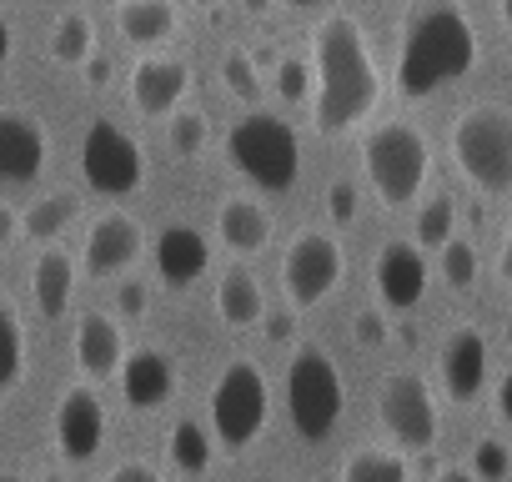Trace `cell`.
<instances>
[{"label":"cell","mask_w":512,"mask_h":482,"mask_svg":"<svg viewBox=\"0 0 512 482\" xmlns=\"http://www.w3.org/2000/svg\"><path fill=\"white\" fill-rule=\"evenodd\" d=\"M382 96L372 46L352 16H327L317 26V126L327 136L352 131L372 116Z\"/></svg>","instance_id":"obj_1"},{"label":"cell","mask_w":512,"mask_h":482,"mask_svg":"<svg viewBox=\"0 0 512 482\" xmlns=\"http://www.w3.org/2000/svg\"><path fill=\"white\" fill-rule=\"evenodd\" d=\"M472 61H477V31H472V21L452 6V0H432V6H422L412 16V26H407L402 61H397V91L407 101H422L437 86L467 76Z\"/></svg>","instance_id":"obj_2"},{"label":"cell","mask_w":512,"mask_h":482,"mask_svg":"<svg viewBox=\"0 0 512 482\" xmlns=\"http://www.w3.org/2000/svg\"><path fill=\"white\" fill-rule=\"evenodd\" d=\"M226 161L272 196L292 191L297 186V171H302V146H297V131L267 111H251L231 126L226 136Z\"/></svg>","instance_id":"obj_3"},{"label":"cell","mask_w":512,"mask_h":482,"mask_svg":"<svg viewBox=\"0 0 512 482\" xmlns=\"http://www.w3.org/2000/svg\"><path fill=\"white\" fill-rule=\"evenodd\" d=\"M347 392H342V372L322 347H297L287 362V417L297 427L302 442H327L332 427L342 422Z\"/></svg>","instance_id":"obj_4"},{"label":"cell","mask_w":512,"mask_h":482,"mask_svg":"<svg viewBox=\"0 0 512 482\" xmlns=\"http://www.w3.org/2000/svg\"><path fill=\"white\" fill-rule=\"evenodd\" d=\"M452 156L472 186L507 191L512 186V116L502 106H472L452 131Z\"/></svg>","instance_id":"obj_5"},{"label":"cell","mask_w":512,"mask_h":482,"mask_svg":"<svg viewBox=\"0 0 512 482\" xmlns=\"http://www.w3.org/2000/svg\"><path fill=\"white\" fill-rule=\"evenodd\" d=\"M362 161H367V176L377 186V196L387 206H402V201H417L422 181H427V141L422 131L392 121V126H377L362 146Z\"/></svg>","instance_id":"obj_6"},{"label":"cell","mask_w":512,"mask_h":482,"mask_svg":"<svg viewBox=\"0 0 512 482\" xmlns=\"http://www.w3.org/2000/svg\"><path fill=\"white\" fill-rule=\"evenodd\" d=\"M211 427H216L226 452H241L246 442H256V432L267 427V382H262V372H256L251 362H231L216 377Z\"/></svg>","instance_id":"obj_7"},{"label":"cell","mask_w":512,"mask_h":482,"mask_svg":"<svg viewBox=\"0 0 512 482\" xmlns=\"http://www.w3.org/2000/svg\"><path fill=\"white\" fill-rule=\"evenodd\" d=\"M81 176L101 196H131L141 186V176H146L141 146L116 121H91V131L81 141Z\"/></svg>","instance_id":"obj_8"},{"label":"cell","mask_w":512,"mask_h":482,"mask_svg":"<svg viewBox=\"0 0 512 482\" xmlns=\"http://www.w3.org/2000/svg\"><path fill=\"white\" fill-rule=\"evenodd\" d=\"M377 417L402 447H432L437 442V402H432V387L417 372H392L382 382Z\"/></svg>","instance_id":"obj_9"},{"label":"cell","mask_w":512,"mask_h":482,"mask_svg":"<svg viewBox=\"0 0 512 482\" xmlns=\"http://www.w3.org/2000/svg\"><path fill=\"white\" fill-rule=\"evenodd\" d=\"M282 282H287L292 307H317V302H327L332 287L342 282V247H337L327 231H302L292 247H287Z\"/></svg>","instance_id":"obj_10"},{"label":"cell","mask_w":512,"mask_h":482,"mask_svg":"<svg viewBox=\"0 0 512 482\" xmlns=\"http://www.w3.org/2000/svg\"><path fill=\"white\" fill-rule=\"evenodd\" d=\"M106 437V407L91 387H71L56 407V447L66 462H91Z\"/></svg>","instance_id":"obj_11"},{"label":"cell","mask_w":512,"mask_h":482,"mask_svg":"<svg viewBox=\"0 0 512 482\" xmlns=\"http://www.w3.org/2000/svg\"><path fill=\"white\" fill-rule=\"evenodd\" d=\"M372 282H377L382 307H392V312L417 307L422 292H427V252L412 247V241H387V247L377 252V272H372Z\"/></svg>","instance_id":"obj_12"},{"label":"cell","mask_w":512,"mask_h":482,"mask_svg":"<svg viewBox=\"0 0 512 482\" xmlns=\"http://www.w3.org/2000/svg\"><path fill=\"white\" fill-rule=\"evenodd\" d=\"M46 166V131L26 111H0V186L36 181Z\"/></svg>","instance_id":"obj_13"},{"label":"cell","mask_w":512,"mask_h":482,"mask_svg":"<svg viewBox=\"0 0 512 482\" xmlns=\"http://www.w3.org/2000/svg\"><path fill=\"white\" fill-rule=\"evenodd\" d=\"M136 257H141V226L126 211H106L86 236V272L91 277H116Z\"/></svg>","instance_id":"obj_14"},{"label":"cell","mask_w":512,"mask_h":482,"mask_svg":"<svg viewBox=\"0 0 512 482\" xmlns=\"http://www.w3.org/2000/svg\"><path fill=\"white\" fill-rule=\"evenodd\" d=\"M211 267V247H206V236L196 231V226H166L161 236H156V277L166 282V287H191L201 272Z\"/></svg>","instance_id":"obj_15"},{"label":"cell","mask_w":512,"mask_h":482,"mask_svg":"<svg viewBox=\"0 0 512 482\" xmlns=\"http://www.w3.org/2000/svg\"><path fill=\"white\" fill-rule=\"evenodd\" d=\"M121 392H126V402H131L136 412L166 407L171 392H176V367H171V357L156 352V347L131 352V357L121 362Z\"/></svg>","instance_id":"obj_16"},{"label":"cell","mask_w":512,"mask_h":482,"mask_svg":"<svg viewBox=\"0 0 512 482\" xmlns=\"http://www.w3.org/2000/svg\"><path fill=\"white\" fill-rule=\"evenodd\" d=\"M442 382H447V397L452 402H472L487 382V342L477 327H462L447 337L442 347Z\"/></svg>","instance_id":"obj_17"},{"label":"cell","mask_w":512,"mask_h":482,"mask_svg":"<svg viewBox=\"0 0 512 482\" xmlns=\"http://www.w3.org/2000/svg\"><path fill=\"white\" fill-rule=\"evenodd\" d=\"M186 86H191V71H186L181 61H156V56H151V61H141L136 76H131V101H136L141 116H171V111L181 106Z\"/></svg>","instance_id":"obj_18"},{"label":"cell","mask_w":512,"mask_h":482,"mask_svg":"<svg viewBox=\"0 0 512 482\" xmlns=\"http://www.w3.org/2000/svg\"><path fill=\"white\" fill-rule=\"evenodd\" d=\"M76 362H81L91 377H111V372H121V362H126V342H121V327H116L106 312L81 317V327H76Z\"/></svg>","instance_id":"obj_19"},{"label":"cell","mask_w":512,"mask_h":482,"mask_svg":"<svg viewBox=\"0 0 512 482\" xmlns=\"http://www.w3.org/2000/svg\"><path fill=\"white\" fill-rule=\"evenodd\" d=\"M216 231H221V241L231 252H241V257H251V252H262L267 247V236H272V216L256 206V201H241V196H231L226 206H221V216H216Z\"/></svg>","instance_id":"obj_20"},{"label":"cell","mask_w":512,"mask_h":482,"mask_svg":"<svg viewBox=\"0 0 512 482\" xmlns=\"http://www.w3.org/2000/svg\"><path fill=\"white\" fill-rule=\"evenodd\" d=\"M116 26H121L126 41L156 46V41H166L176 31V6H171V0H121Z\"/></svg>","instance_id":"obj_21"},{"label":"cell","mask_w":512,"mask_h":482,"mask_svg":"<svg viewBox=\"0 0 512 482\" xmlns=\"http://www.w3.org/2000/svg\"><path fill=\"white\" fill-rule=\"evenodd\" d=\"M216 312H221L226 327H251V322L267 317V297H262L251 272H226L216 282Z\"/></svg>","instance_id":"obj_22"},{"label":"cell","mask_w":512,"mask_h":482,"mask_svg":"<svg viewBox=\"0 0 512 482\" xmlns=\"http://www.w3.org/2000/svg\"><path fill=\"white\" fill-rule=\"evenodd\" d=\"M36 307L46 312V317H61L66 307H71V287H76V267H71V257L66 252H46L41 262H36Z\"/></svg>","instance_id":"obj_23"},{"label":"cell","mask_w":512,"mask_h":482,"mask_svg":"<svg viewBox=\"0 0 512 482\" xmlns=\"http://www.w3.org/2000/svg\"><path fill=\"white\" fill-rule=\"evenodd\" d=\"M76 196L71 191H56V196H46V201H36L26 216H21V231L31 236V241H56L66 226H71V216H76Z\"/></svg>","instance_id":"obj_24"},{"label":"cell","mask_w":512,"mask_h":482,"mask_svg":"<svg viewBox=\"0 0 512 482\" xmlns=\"http://www.w3.org/2000/svg\"><path fill=\"white\" fill-rule=\"evenodd\" d=\"M342 482H407V462L382 447H362L342 462Z\"/></svg>","instance_id":"obj_25"},{"label":"cell","mask_w":512,"mask_h":482,"mask_svg":"<svg viewBox=\"0 0 512 482\" xmlns=\"http://www.w3.org/2000/svg\"><path fill=\"white\" fill-rule=\"evenodd\" d=\"M26 372V337L11 302H0V392H11Z\"/></svg>","instance_id":"obj_26"},{"label":"cell","mask_w":512,"mask_h":482,"mask_svg":"<svg viewBox=\"0 0 512 482\" xmlns=\"http://www.w3.org/2000/svg\"><path fill=\"white\" fill-rule=\"evenodd\" d=\"M91 21L86 16H61V26H56V36H51V56L61 61V66H86L91 61Z\"/></svg>","instance_id":"obj_27"},{"label":"cell","mask_w":512,"mask_h":482,"mask_svg":"<svg viewBox=\"0 0 512 482\" xmlns=\"http://www.w3.org/2000/svg\"><path fill=\"white\" fill-rule=\"evenodd\" d=\"M171 457H176L181 472H206V467H211V442H206L201 422L186 417V422L171 427Z\"/></svg>","instance_id":"obj_28"},{"label":"cell","mask_w":512,"mask_h":482,"mask_svg":"<svg viewBox=\"0 0 512 482\" xmlns=\"http://www.w3.org/2000/svg\"><path fill=\"white\" fill-rule=\"evenodd\" d=\"M452 226H457V206L447 201V196H432L422 211H417V247L422 252H442V241L452 236Z\"/></svg>","instance_id":"obj_29"},{"label":"cell","mask_w":512,"mask_h":482,"mask_svg":"<svg viewBox=\"0 0 512 482\" xmlns=\"http://www.w3.org/2000/svg\"><path fill=\"white\" fill-rule=\"evenodd\" d=\"M442 282L452 292H467L477 282V247L472 241H457V236L442 241Z\"/></svg>","instance_id":"obj_30"},{"label":"cell","mask_w":512,"mask_h":482,"mask_svg":"<svg viewBox=\"0 0 512 482\" xmlns=\"http://www.w3.org/2000/svg\"><path fill=\"white\" fill-rule=\"evenodd\" d=\"M206 146V116L201 111H171V151L196 156Z\"/></svg>","instance_id":"obj_31"},{"label":"cell","mask_w":512,"mask_h":482,"mask_svg":"<svg viewBox=\"0 0 512 482\" xmlns=\"http://www.w3.org/2000/svg\"><path fill=\"white\" fill-rule=\"evenodd\" d=\"M277 91H282V101H307L312 96V66L302 56H287L277 66Z\"/></svg>","instance_id":"obj_32"},{"label":"cell","mask_w":512,"mask_h":482,"mask_svg":"<svg viewBox=\"0 0 512 482\" xmlns=\"http://www.w3.org/2000/svg\"><path fill=\"white\" fill-rule=\"evenodd\" d=\"M221 76H226V86H231L241 101H256V96H262V81H256V66H251L241 51H231V56L221 61Z\"/></svg>","instance_id":"obj_33"},{"label":"cell","mask_w":512,"mask_h":482,"mask_svg":"<svg viewBox=\"0 0 512 482\" xmlns=\"http://www.w3.org/2000/svg\"><path fill=\"white\" fill-rule=\"evenodd\" d=\"M327 211H332L337 226H347V221L357 216V191H352V181H332V191H327Z\"/></svg>","instance_id":"obj_34"},{"label":"cell","mask_w":512,"mask_h":482,"mask_svg":"<svg viewBox=\"0 0 512 482\" xmlns=\"http://www.w3.org/2000/svg\"><path fill=\"white\" fill-rule=\"evenodd\" d=\"M116 307H121V317H141V312H146V287H141V282H121Z\"/></svg>","instance_id":"obj_35"},{"label":"cell","mask_w":512,"mask_h":482,"mask_svg":"<svg viewBox=\"0 0 512 482\" xmlns=\"http://www.w3.org/2000/svg\"><path fill=\"white\" fill-rule=\"evenodd\" d=\"M106 482H161V477H156L146 462H121V467H116Z\"/></svg>","instance_id":"obj_36"},{"label":"cell","mask_w":512,"mask_h":482,"mask_svg":"<svg viewBox=\"0 0 512 482\" xmlns=\"http://www.w3.org/2000/svg\"><path fill=\"white\" fill-rule=\"evenodd\" d=\"M497 417L502 422H512V372L502 377V387H497Z\"/></svg>","instance_id":"obj_37"},{"label":"cell","mask_w":512,"mask_h":482,"mask_svg":"<svg viewBox=\"0 0 512 482\" xmlns=\"http://www.w3.org/2000/svg\"><path fill=\"white\" fill-rule=\"evenodd\" d=\"M16 231H21V216H16L11 206H0V247H6V241H11Z\"/></svg>","instance_id":"obj_38"},{"label":"cell","mask_w":512,"mask_h":482,"mask_svg":"<svg viewBox=\"0 0 512 482\" xmlns=\"http://www.w3.org/2000/svg\"><path fill=\"white\" fill-rule=\"evenodd\" d=\"M437 482H482V477H477V472H462V467H447Z\"/></svg>","instance_id":"obj_39"},{"label":"cell","mask_w":512,"mask_h":482,"mask_svg":"<svg viewBox=\"0 0 512 482\" xmlns=\"http://www.w3.org/2000/svg\"><path fill=\"white\" fill-rule=\"evenodd\" d=\"M6 61H11V26L0 21V66H6Z\"/></svg>","instance_id":"obj_40"},{"label":"cell","mask_w":512,"mask_h":482,"mask_svg":"<svg viewBox=\"0 0 512 482\" xmlns=\"http://www.w3.org/2000/svg\"><path fill=\"white\" fill-rule=\"evenodd\" d=\"M502 277H507V287H512V231H507V247H502Z\"/></svg>","instance_id":"obj_41"},{"label":"cell","mask_w":512,"mask_h":482,"mask_svg":"<svg viewBox=\"0 0 512 482\" xmlns=\"http://www.w3.org/2000/svg\"><path fill=\"white\" fill-rule=\"evenodd\" d=\"M106 71H111L106 61H91V86H106Z\"/></svg>","instance_id":"obj_42"},{"label":"cell","mask_w":512,"mask_h":482,"mask_svg":"<svg viewBox=\"0 0 512 482\" xmlns=\"http://www.w3.org/2000/svg\"><path fill=\"white\" fill-rule=\"evenodd\" d=\"M497 11H502V21L512 26V0H497Z\"/></svg>","instance_id":"obj_43"},{"label":"cell","mask_w":512,"mask_h":482,"mask_svg":"<svg viewBox=\"0 0 512 482\" xmlns=\"http://www.w3.org/2000/svg\"><path fill=\"white\" fill-rule=\"evenodd\" d=\"M246 11H251V16H262V11H267V0H246Z\"/></svg>","instance_id":"obj_44"},{"label":"cell","mask_w":512,"mask_h":482,"mask_svg":"<svg viewBox=\"0 0 512 482\" xmlns=\"http://www.w3.org/2000/svg\"><path fill=\"white\" fill-rule=\"evenodd\" d=\"M297 11H312V6H327V0H292Z\"/></svg>","instance_id":"obj_45"},{"label":"cell","mask_w":512,"mask_h":482,"mask_svg":"<svg viewBox=\"0 0 512 482\" xmlns=\"http://www.w3.org/2000/svg\"><path fill=\"white\" fill-rule=\"evenodd\" d=\"M0 482H26V477H16V472H0Z\"/></svg>","instance_id":"obj_46"},{"label":"cell","mask_w":512,"mask_h":482,"mask_svg":"<svg viewBox=\"0 0 512 482\" xmlns=\"http://www.w3.org/2000/svg\"><path fill=\"white\" fill-rule=\"evenodd\" d=\"M96 6H116V0H96Z\"/></svg>","instance_id":"obj_47"},{"label":"cell","mask_w":512,"mask_h":482,"mask_svg":"<svg viewBox=\"0 0 512 482\" xmlns=\"http://www.w3.org/2000/svg\"><path fill=\"white\" fill-rule=\"evenodd\" d=\"M201 6H211V0H201Z\"/></svg>","instance_id":"obj_48"},{"label":"cell","mask_w":512,"mask_h":482,"mask_svg":"<svg viewBox=\"0 0 512 482\" xmlns=\"http://www.w3.org/2000/svg\"><path fill=\"white\" fill-rule=\"evenodd\" d=\"M51 482H56V477H51Z\"/></svg>","instance_id":"obj_49"}]
</instances>
